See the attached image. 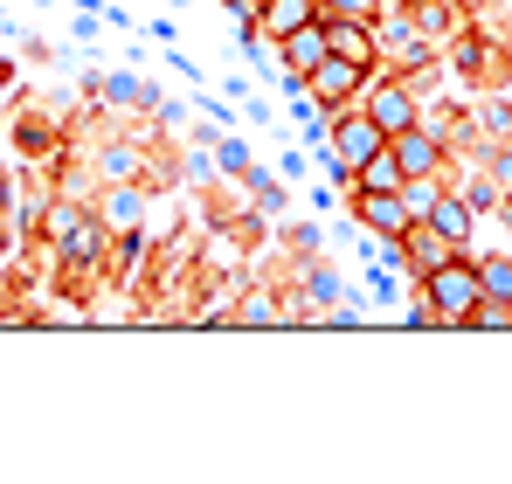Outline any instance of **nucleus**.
I'll list each match as a JSON object with an SVG mask.
<instances>
[{
    "label": "nucleus",
    "mask_w": 512,
    "mask_h": 484,
    "mask_svg": "<svg viewBox=\"0 0 512 484\" xmlns=\"http://www.w3.org/2000/svg\"><path fill=\"white\" fill-rule=\"evenodd\" d=\"M395 249H402V263H409V270H423V277H429V270H436V263H450V256H464L457 242L443 236V229H429V222H409Z\"/></svg>",
    "instance_id": "39448f33"
},
{
    "label": "nucleus",
    "mask_w": 512,
    "mask_h": 484,
    "mask_svg": "<svg viewBox=\"0 0 512 484\" xmlns=\"http://www.w3.org/2000/svg\"><path fill=\"white\" fill-rule=\"evenodd\" d=\"M305 90H312V104L346 111V104H360V97H367V63H353V56H326V63L305 77Z\"/></svg>",
    "instance_id": "7ed1b4c3"
},
{
    "label": "nucleus",
    "mask_w": 512,
    "mask_h": 484,
    "mask_svg": "<svg viewBox=\"0 0 512 484\" xmlns=\"http://www.w3.org/2000/svg\"><path fill=\"white\" fill-rule=\"evenodd\" d=\"M139 208H146V194L125 180V187H111V201H104V222H111V229H132V222H139Z\"/></svg>",
    "instance_id": "ddd939ff"
},
{
    "label": "nucleus",
    "mask_w": 512,
    "mask_h": 484,
    "mask_svg": "<svg viewBox=\"0 0 512 484\" xmlns=\"http://www.w3.org/2000/svg\"><path fill=\"white\" fill-rule=\"evenodd\" d=\"M305 21H319V0H263V7H256L263 42H284V35H291V28H305Z\"/></svg>",
    "instance_id": "6e6552de"
},
{
    "label": "nucleus",
    "mask_w": 512,
    "mask_h": 484,
    "mask_svg": "<svg viewBox=\"0 0 512 484\" xmlns=\"http://www.w3.org/2000/svg\"><path fill=\"white\" fill-rule=\"evenodd\" d=\"M326 146H333V173H353L360 160H374L381 146H388V132L360 111V104H346V111H333V125H326Z\"/></svg>",
    "instance_id": "f03ea898"
},
{
    "label": "nucleus",
    "mask_w": 512,
    "mask_h": 484,
    "mask_svg": "<svg viewBox=\"0 0 512 484\" xmlns=\"http://www.w3.org/2000/svg\"><path fill=\"white\" fill-rule=\"evenodd\" d=\"M326 42H333V56H353V63H367L374 70V21H326Z\"/></svg>",
    "instance_id": "f8f14e48"
},
{
    "label": "nucleus",
    "mask_w": 512,
    "mask_h": 484,
    "mask_svg": "<svg viewBox=\"0 0 512 484\" xmlns=\"http://www.w3.org/2000/svg\"><path fill=\"white\" fill-rule=\"evenodd\" d=\"M353 215H360V222H367L381 242H402V229L416 222L402 194H353Z\"/></svg>",
    "instance_id": "423d86ee"
},
{
    "label": "nucleus",
    "mask_w": 512,
    "mask_h": 484,
    "mask_svg": "<svg viewBox=\"0 0 512 484\" xmlns=\"http://www.w3.org/2000/svg\"><path fill=\"white\" fill-rule=\"evenodd\" d=\"M423 298H429V312H436V325H464L471 305L485 298V291H478V263H464V256L436 263V270L423 277Z\"/></svg>",
    "instance_id": "f257e3e1"
},
{
    "label": "nucleus",
    "mask_w": 512,
    "mask_h": 484,
    "mask_svg": "<svg viewBox=\"0 0 512 484\" xmlns=\"http://www.w3.org/2000/svg\"><path fill=\"white\" fill-rule=\"evenodd\" d=\"M506 14H512V0H506Z\"/></svg>",
    "instance_id": "aec40b11"
},
{
    "label": "nucleus",
    "mask_w": 512,
    "mask_h": 484,
    "mask_svg": "<svg viewBox=\"0 0 512 484\" xmlns=\"http://www.w3.org/2000/svg\"><path fill=\"white\" fill-rule=\"evenodd\" d=\"M450 14H443V0H416V28H443Z\"/></svg>",
    "instance_id": "f3484780"
},
{
    "label": "nucleus",
    "mask_w": 512,
    "mask_h": 484,
    "mask_svg": "<svg viewBox=\"0 0 512 484\" xmlns=\"http://www.w3.org/2000/svg\"><path fill=\"white\" fill-rule=\"evenodd\" d=\"M277 49H284V70H291V77H312V70L333 56V42H326V21H305V28H291Z\"/></svg>",
    "instance_id": "0eeeda50"
},
{
    "label": "nucleus",
    "mask_w": 512,
    "mask_h": 484,
    "mask_svg": "<svg viewBox=\"0 0 512 484\" xmlns=\"http://www.w3.org/2000/svg\"><path fill=\"white\" fill-rule=\"evenodd\" d=\"M478 291L499 298V305H512V256H485V263H478Z\"/></svg>",
    "instance_id": "4468645a"
},
{
    "label": "nucleus",
    "mask_w": 512,
    "mask_h": 484,
    "mask_svg": "<svg viewBox=\"0 0 512 484\" xmlns=\"http://www.w3.org/2000/svg\"><path fill=\"white\" fill-rule=\"evenodd\" d=\"M416 222L443 229V236H450L457 249H464V242H471V222H478V208H471L464 194H436V208H429V215H416Z\"/></svg>",
    "instance_id": "9d476101"
},
{
    "label": "nucleus",
    "mask_w": 512,
    "mask_h": 484,
    "mask_svg": "<svg viewBox=\"0 0 512 484\" xmlns=\"http://www.w3.org/2000/svg\"><path fill=\"white\" fill-rule=\"evenodd\" d=\"M104 90H111V97H118V104H139V97H146V104H153V90H139V83H132V77H111V83H104Z\"/></svg>",
    "instance_id": "dca6fc26"
},
{
    "label": "nucleus",
    "mask_w": 512,
    "mask_h": 484,
    "mask_svg": "<svg viewBox=\"0 0 512 484\" xmlns=\"http://www.w3.org/2000/svg\"><path fill=\"white\" fill-rule=\"evenodd\" d=\"M256 7H263V0H243V14H250V21H256Z\"/></svg>",
    "instance_id": "a211bd4d"
},
{
    "label": "nucleus",
    "mask_w": 512,
    "mask_h": 484,
    "mask_svg": "<svg viewBox=\"0 0 512 484\" xmlns=\"http://www.w3.org/2000/svg\"><path fill=\"white\" fill-rule=\"evenodd\" d=\"M346 180H353V194H402V180H409V173H402V160L381 146L374 160H360L353 173H346Z\"/></svg>",
    "instance_id": "1a4fd4ad"
},
{
    "label": "nucleus",
    "mask_w": 512,
    "mask_h": 484,
    "mask_svg": "<svg viewBox=\"0 0 512 484\" xmlns=\"http://www.w3.org/2000/svg\"><path fill=\"white\" fill-rule=\"evenodd\" d=\"M388 153L402 160V173H436V166H443V146L429 139L423 125H409V132H395V139H388Z\"/></svg>",
    "instance_id": "9b49d317"
},
{
    "label": "nucleus",
    "mask_w": 512,
    "mask_h": 484,
    "mask_svg": "<svg viewBox=\"0 0 512 484\" xmlns=\"http://www.w3.org/2000/svg\"><path fill=\"white\" fill-rule=\"evenodd\" d=\"M229 7H236V14H243V0H229ZM243 21H250V14H243Z\"/></svg>",
    "instance_id": "6ab92c4d"
},
{
    "label": "nucleus",
    "mask_w": 512,
    "mask_h": 484,
    "mask_svg": "<svg viewBox=\"0 0 512 484\" xmlns=\"http://www.w3.org/2000/svg\"><path fill=\"white\" fill-rule=\"evenodd\" d=\"M360 111H367V118L388 132V139H395V132H409V125H423V111H416V90H409V83H395V77H388V83H367Z\"/></svg>",
    "instance_id": "20e7f679"
},
{
    "label": "nucleus",
    "mask_w": 512,
    "mask_h": 484,
    "mask_svg": "<svg viewBox=\"0 0 512 484\" xmlns=\"http://www.w3.org/2000/svg\"><path fill=\"white\" fill-rule=\"evenodd\" d=\"M381 0H319V21H374Z\"/></svg>",
    "instance_id": "2eb2a0df"
}]
</instances>
